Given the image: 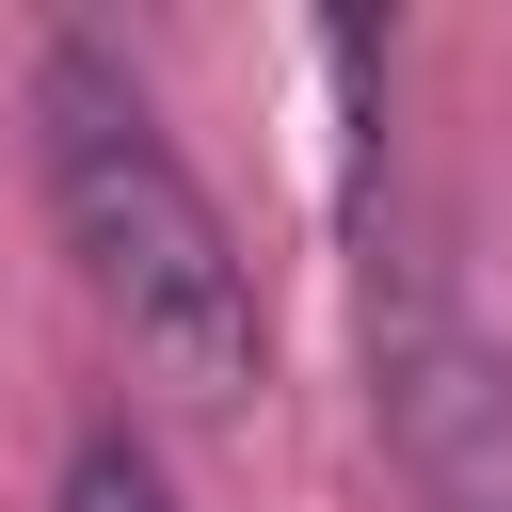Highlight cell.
I'll return each mask as SVG.
<instances>
[{"label":"cell","instance_id":"obj_1","mask_svg":"<svg viewBox=\"0 0 512 512\" xmlns=\"http://www.w3.org/2000/svg\"><path fill=\"white\" fill-rule=\"evenodd\" d=\"M32 176H48V224L96 288V320L128 336V368L192 416H240L272 384V304H256V256L240 224L208 208V176L176 160L160 96L96 48V32H48L32 48Z\"/></svg>","mask_w":512,"mask_h":512},{"label":"cell","instance_id":"obj_2","mask_svg":"<svg viewBox=\"0 0 512 512\" xmlns=\"http://www.w3.org/2000/svg\"><path fill=\"white\" fill-rule=\"evenodd\" d=\"M368 400L432 512H512V352L416 240H368Z\"/></svg>","mask_w":512,"mask_h":512},{"label":"cell","instance_id":"obj_3","mask_svg":"<svg viewBox=\"0 0 512 512\" xmlns=\"http://www.w3.org/2000/svg\"><path fill=\"white\" fill-rule=\"evenodd\" d=\"M48 512H176V480H160V448H144L128 416H96V432L64 448V480H48Z\"/></svg>","mask_w":512,"mask_h":512}]
</instances>
